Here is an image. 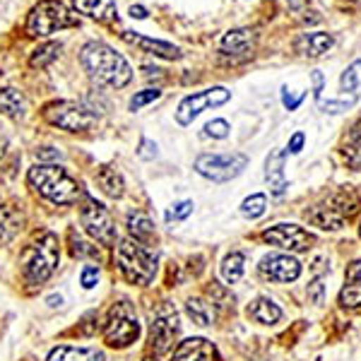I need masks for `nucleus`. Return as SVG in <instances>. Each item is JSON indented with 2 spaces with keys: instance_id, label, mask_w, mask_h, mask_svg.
Listing matches in <instances>:
<instances>
[{
  "instance_id": "1",
  "label": "nucleus",
  "mask_w": 361,
  "mask_h": 361,
  "mask_svg": "<svg viewBox=\"0 0 361 361\" xmlns=\"http://www.w3.org/2000/svg\"><path fill=\"white\" fill-rule=\"evenodd\" d=\"M80 58H82V66L90 73V78L97 80L99 85L121 90V87H126L133 80V70L126 58L102 42L85 44Z\"/></svg>"
},
{
  "instance_id": "2",
  "label": "nucleus",
  "mask_w": 361,
  "mask_h": 361,
  "mask_svg": "<svg viewBox=\"0 0 361 361\" xmlns=\"http://www.w3.org/2000/svg\"><path fill=\"white\" fill-rule=\"evenodd\" d=\"M29 185L39 195L51 200L54 205H73L82 195V185L78 183L63 166L37 164L29 169Z\"/></svg>"
},
{
  "instance_id": "3",
  "label": "nucleus",
  "mask_w": 361,
  "mask_h": 361,
  "mask_svg": "<svg viewBox=\"0 0 361 361\" xmlns=\"http://www.w3.org/2000/svg\"><path fill=\"white\" fill-rule=\"evenodd\" d=\"M114 258H116V265H118L121 275H123L130 284H149L154 279V272H157V253L149 246L145 243L135 241V238H121L118 246L114 250Z\"/></svg>"
},
{
  "instance_id": "4",
  "label": "nucleus",
  "mask_w": 361,
  "mask_h": 361,
  "mask_svg": "<svg viewBox=\"0 0 361 361\" xmlns=\"http://www.w3.org/2000/svg\"><path fill=\"white\" fill-rule=\"evenodd\" d=\"M58 260H61L58 236L46 231L34 243H29L22 253V275H25L27 284H32V287L44 284L56 272Z\"/></svg>"
},
{
  "instance_id": "5",
  "label": "nucleus",
  "mask_w": 361,
  "mask_h": 361,
  "mask_svg": "<svg viewBox=\"0 0 361 361\" xmlns=\"http://www.w3.org/2000/svg\"><path fill=\"white\" fill-rule=\"evenodd\" d=\"M75 25H78V17L70 13L63 3H58V0H42L39 5H34L27 17V32L32 37H49V34L58 32V29Z\"/></svg>"
},
{
  "instance_id": "6",
  "label": "nucleus",
  "mask_w": 361,
  "mask_h": 361,
  "mask_svg": "<svg viewBox=\"0 0 361 361\" xmlns=\"http://www.w3.org/2000/svg\"><path fill=\"white\" fill-rule=\"evenodd\" d=\"M137 337H140V323L135 311H133V306L128 301H121L109 313V320L104 325V342L109 347L123 349L130 347L133 342H137Z\"/></svg>"
},
{
  "instance_id": "7",
  "label": "nucleus",
  "mask_w": 361,
  "mask_h": 361,
  "mask_svg": "<svg viewBox=\"0 0 361 361\" xmlns=\"http://www.w3.org/2000/svg\"><path fill=\"white\" fill-rule=\"evenodd\" d=\"M46 121L68 133H87L97 126V114L78 102H56L46 106Z\"/></svg>"
},
{
  "instance_id": "8",
  "label": "nucleus",
  "mask_w": 361,
  "mask_h": 361,
  "mask_svg": "<svg viewBox=\"0 0 361 361\" xmlns=\"http://www.w3.org/2000/svg\"><path fill=\"white\" fill-rule=\"evenodd\" d=\"M248 166L246 154H200L195 159V171L214 183H226L236 178Z\"/></svg>"
},
{
  "instance_id": "9",
  "label": "nucleus",
  "mask_w": 361,
  "mask_h": 361,
  "mask_svg": "<svg viewBox=\"0 0 361 361\" xmlns=\"http://www.w3.org/2000/svg\"><path fill=\"white\" fill-rule=\"evenodd\" d=\"M80 222H82L85 231L94 238L102 246H114L116 241V226L111 219V212L97 202L94 197H85L82 209H80Z\"/></svg>"
},
{
  "instance_id": "10",
  "label": "nucleus",
  "mask_w": 361,
  "mask_h": 361,
  "mask_svg": "<svg viewBox=\"0 0 361 361\" xmlns=\"http://www.w3.org/2000/svg\"><path fill=\"white\" fill-rule=\"evenodd\" d=\"M231 99V92L226 87H212V90L197 92V94L185 97L176 109V121L180 126H190L193 121L209 106H222Z\"/></svg>"
},
{
  "instance_id": "11",
  "label": "nucleus",
  "mask_w": 361,
  "mask_h": 361,
  "mask_svg": "<svg viewBox=\"0 0 361 361\" xmlns=\"http://www.w3.org/2000/svg\"><path fill=\"white\" fill-rule=\"evenodd\" d=\"M263 241H267L270 246H277L282 250H292V253H301L308 250L311 243L316 241L306 229H301L299 224H275L263 234Z\"/></svg>"
},
{
  "instance_id": "12",
  "label": "nucleus",
  "mask_w": 361,
  "mask_h": 361,
  "mask_svg": "<svg viewBox=\"0 0 361 361\" xmlns=\"http://www.w3.org/2000/svg\"><path fill=\"white\" fill-rule=\"evenodd\" d=\"M258 270H260V275L265 279H270V282L284 284V282H294V279L301 275V263L287 253H270L260 260Z\"/></svg>"
},
{
  "instance_id": "13",
  "label": "nucleus",
  "mask_w": 361,
  "mask_h": 361,
  "mask_svg": "<svg viewBox=\"0 0 361 361\" xmlns=\"http://www.w3.org/2000/svg\"><path fill=\"white\" fill-rule=\"evenodd\" d=\"M178 328H180L178 316H176V311H171V308H169V311H161L159 316H154L152 328H149V340H152V347L157 354H164L173 347Z\"/></svg>"
},
{
  "instance_id": "14",
  "label": "nucleus",
  "mask_w": 361,
  "mask_h": 361,
  "mask_svg": "<svg viewBox=\"0 0 361 361\" xmlns=\"http://www.w3.org/2000/svg\"><path fill=\"white\" fill-rule=\"evenodd\" d=\"M214 359V345L205 337H188L178 342L176 352L171 361H212Z\"/></svg>"
},
{
  "instance_id": "15",
  "label": "nucleus",
  "mask_w": 361,
  "mask_h": 361,
  "mask_svg": "<svg viewBox=\"0 0 361 361\" xmlns=\"http://www.w3.org/2000/svg\"><path fill=\"white\" fill-rule=\"evenodd\" d=\"M265 178L272 188V195H284L287 190V178H284V152L279 149H272L267 154V161H265Z\"/></svg>"
},
{
  "instance_id": "16",
  "label": "nucleus",
  "mask_w": 361,
  "mask_h": 361,
  "mask_svg": "<svg viewBox=\"0 0 361 361\" xmlns=\"http://www.w3.org/2000/svg\"><path fill=\"white\" fill-rule=\"evenodd\" d=\"M126 42L140 46L142 51H149V54L159 56V58H169V61H176L180 58V49L169 42H159V39H147V37H140V34H133V32H126L123 34Z\"/></svg>"
},
{
  "instance_id": "17",
  "label": "nucleus",
  "mask_w": 361,
  "mask_h": 361,
  "mask_svg": "<svg viewBox=\"0 0 361 361\" xmlns=\"http://www.w3.org/2000/svg\"><path fill=\"white\" fill-rule=\"evenodd\" d=\"M340 306L345 308H359L361 306V263L349 265L347 270V282L340 292Z\"/></svg>"
},
{
  "instance_id": "18",
  "label": "nucleus",
  "mask_w": 361,
  "mask_h": 361,
  "mask_svg": "<svg viewBox=\"0 0 361 361\" xmlns=\"http://www.w3.org/2000/svg\"><path fill=\"white\" fill-rule=\"evenodd\" d=\"M335 39L330 37V34L325 32H316V34H301L299 42H296V49H299V54H304L308 58H318L323 54H328L330 49H333Z\"/></svg>"
},
{
  "instance_id": "19",
  "label": "nucleus",
  "mask_w": 361,
  "mask_h": 361,
  "mask_svg": "<svg viewBox=\"0 0 361 361\" xmlns=\"http://www.w3.org/2000/svg\"><path fill=\"white\" fill-rule=\"evenodd\" d=\"M46 361H104V352L94 347H56Z\"/></svg>"
},
{
  "instance_id": "20",
  "label": "nucleus",
  "mask_w": 361,
  "mask_h": 361,
  "mask_svg": "<svg viewBox=\"0 0 361 361\" xmlns=\"http://www.w3.org/2000/svg\"><path fill=\"white\" fill-rule=\"evenodd\" d=\"M73 3L82 15L94 17V20H99V22H109L116 17L114 0H73Z\"/></svg>"
},
{
  "instance_id": "21",
  "label": "nucleus",
  "mask_w": 361,
  "mask_h": 361,
  "mask_svg": "<svg viewBox=\"0 0 361 361\" xmlns=\"http://www.w3.org/2000/svg\"><path fill=\"white\" fill-rule=\"evenodd\" d=\"M250 46H253V32H250V29H231L222 39V51L229 56L248 54Z\"/></svg>"
},
{
  "instance_id": "22",
  "label": "nucleus",
  "mask_w": 361,
  "mask_h": 361,
  "mask_svg": "<svg viewBox=\"0 0 361 361\" xmlns=\"http://www.w3.org/2000/svg\"><path fill=\"white\" fill-rule=\"evenodd\" d=\"M128 231H130V238H135V241L145 243V246H152L154 243V224L149 217H145V214H128Z\"/></svg>"
},
{
  "instance_id": "23",
  "label": "nucleus",
  "mask_w": 361,
  "mask_h": 361,
  "mask_svg": "<svg viewBox=\"0 0 361 361\" xmlns=\"http://www.w3.org/2000/svg\"><path fill=\"white\" fill-rule=\"evenodd\" d=\"M248 316L253 320H258V323H263V325H272L282 318V308H279L272 299L260 296V299L253 301V306L248 308Z\"/></svg>"
},
{
  "instance_id": "24",
  "label": "nucleus",
  "mask_w": 361,
  "mask_h": 361,
  "mask_svg": "<svg viewBox=\"0 0 361 361\" xmlns=\"http://www.w3.org/2000/svg\"><path fill=\"white\" fill-rule=\"evenodd\" d=\"M308 219L316 226H320V229H330V231H337L345 226V214L337 212V207H318L313 212H308Z\"/></svg>"
},
{
  "instance_id": "25",
  "label": "nucleus",
  "mask_w": 361,
  "mask_h": 361,
  "mask_svg": "<svg viewBox=\"0 0 361 361\" xmlns=\"http://www.w3.org/2000/svg\"><path fill=\"white\" fill-rule=\"evenodd\" d=\"M97 183L109 197H121L123 195V178L121 173L111 166H102L97 171Z\"/></svg>"
},
{
  "instance_id": "26",
  "label": "nucleus",
  "mask_w": 361,
  "mask_h": 361,
  "mask_svg": "<svg viewBox=\"0 0 361 361\" xmlns=\"http://www.w3.org/2000/svg\"><path fill=\"white\" fill-rule=\"evenodd\" d=\"M25 109H27V102L17 90L0 92V114L3 116H8V118H22Z\"/></svg>"
},
{
  "instance_id": "27",
  "label": "nucleus",
  "mask_w": 361,
  "mask_h": 361,
  "mask_svg": "<svg viewBox=\"0 0 361 361\" xmlns=\"http://www.w3.org/2000/svg\"><path fill=\"white\" fill-rule=\"evenodd\" d=\"M20 222H22L20 214H17L10 205L0 207V246L10 243L17 236V231H20Z\"/></svg>"
},
{
  "instance_id": "28",
  "label": "nucleus",
  "mask_w": 361,
  "mask_h": 361,
  "mask_svg": "<svg viewBox=\"0 0 361 361\" xmlns=\"http://www.w3.org/2000/svg\"><path fill=\"white\" fill-rule=\"evenodd\" d=\"M345 159L352 169H361V118L352 126L345 142Z\"/></svg>"
},
{
  "instance_id": "29",
  "label": "nucleus",
  "mask_w": 361,
  "mask_h": 361,
  "mask_svg": "<svg viewBox=\"0 0 361 361\" xmlns=\"http://www.w3.org/2000/svg\"><path fill=\"white\" fill-rule=\"evenodd\" d=\"M340 90L345 92V99H359V90H361V61H354L340 78Z\"/></svg>"
},
{
  "instance_id": "30",
  "label": "nucleus",
  "mask_w": 361,
  "mask_h": 361,
  "mask_svg": "<svg viewBox=\"0 0 361 361\" xmlns=\"http://www.w3.org/2000/svg\"><path fill=\"white\" fill-rule=\"evenodd\" d=\"M185 311H188V316L193 318V323L197 325H212V320H214V308L212 304H207L205 299H190L188 304H185Z\"/></svg>"
},
{
  "instance_id": "31",
  "label": "nucleus",
  "mask_w": 361,
  "mask_h": 361,
  "mask_svg": "<svg viewBox=\"0 0 361 361\" xmlns=\"http://www.w3.org/2000/svg\"><path fill=\"white\" fill-rule=\"evenodd\" d=\"M63 46L56 44V42H49V44H42L37 51L32 54V58H29V63H32V68H46L51 66V63L56 61L58 54H61Z\"/></svg>"
},
{
  "instance_id": "32",
  "label": "nucleus",
  "mask_w": 361,
  "mask_h": 361,
  "mask_svg": "<svg viewBox=\"0 0 361 361\" xmlns=\"http://www.w3.org/2000/svg\"><path fill=\"white\" fill-rule=\"evenodd\" d=\"M243 263H246L243 253H231V255H226L224 263H222V277H224V282L236 284L238 279L243 277Z\"/></svg>"
},
{
  "instance_id": "33",
  "label": "nucleus",
  "mask_w": 361,
  "mask_h": 361,
  "mask_svg": "<svg viewBox=\"0 0 361 361\" xmlns=\"http://www.w3.org/2000/svg\"><path fill=\"white\" fill-rule=\"evenodd\" d=\"M265 209H267V197L263 193H255V195H250V197H246V200L241 202V214L246 219L263 217Z\"/></svg>"
},
{
  "instance_id": "34",
  "label": "nucleus",
  "mask_w": 361,
  "mask_h": 361,
  "mask_svg": "<svg viewBox=\"0 0 361 361\" xmlns=\"http://www.w3.org/2000/svg\"><path fill=\"white\" fill-rule=\"evenodd\" d=\"M354 99H328V102H318V106H320V111H325V114H342V111H347V109H352L354 106Z\"/></svg>"
},
{
  "instance_id": "35",
  "label": "nucleus",
  "mask_w": 361,
  "mask_h": 361,
  "mask_svg": "<svg viewBox=\"0 0 361 361\" xmlns=\"http://www.w3.org/2000/svg\"><path fill=\"white\" fill-rule=\"evenodd\" d=\"M161 97L159 90H145V92H137L135 97L130 99V111H140L142 106H147V104L157 102V99Z\"/></svg>"
},
{
  "instance_id": "36",
  "label": "nucleus",
  "mask_w": 361,
  "mask_h": 361,
  "mask_svg": "<svg viewBox=\"0 0 361 361\" xmlns=\"http://www.w3.org/2000/svg\"><path fill=\"white\" fill-rule=\"evenodd\" d=\"M229 123H226L224 118H214L209 121V123L205 126V135L207 137H214V140H224L226 135H229Z\"/></svg>"
},
{
  "instance_id": "37",
  "label": "nucleus",
  "mask_w": 361,
  "mask_h": 361,
  "mask_svg": "<svg viewBox=\"0 0 361 361\" xmlns=\"http://www.w3.org/2000/svg\"><path fill=\"white\" fill-rule=\"evenodd\" d=\"M190 212H193V202H190V200L176 202V205L166 212V222H178V219H185Z\"/></svg>"
},
{
  "instance_id": "38",
  "label": "nucleus",
  "mask_w": 361,
  "mask_h": 361,
  "mask_svg": "<svg viewBox=\"0 0 361 361\" xmlns=\"http://www.w3.org/2000/svg\"><path fill=\"white\" fill-rule=\"evenodd\" d=\"M99 282V270L94 265H85L82 272H80V284H82L85 289H94Z\"/></svg>"
},
{
  "instance_id": "39",
  "label": "nucleus",
  "mask_w": 361,
  "mask_h": 361,
  "mask_svg": "<svg viewBox=\"0 0 361 361\" xmlns=\"http://www.w3.org/2000/svg\"><path fill=\"white\" fill-rule=\"evenodd\" d=\"M73 253H75V255H80V258H85V255H90V258H94V260L102 258L99 248H97V246H92V243H85V241H75Z\"/></svg>"
},
{
  "instance_id": "40",
  "label": "nucleus",
  "mask_w": 361,
  "mask_h": 361,
  "mask_svg": "<svg viewBox=\"0 0 361 361\" xmlns=\"http://www.w3.org/2000/svg\"><path fill=\"white\" fill-rule=\"evenodd\" d=\"M140 159H154L157 157V142H152V140L142 137V142H140Z\"/></svg>"
},
{
  "instance_id": "41",
  "label": "nucleus",
  "mask_w": 361,
  "mask_h": 361,
  "mask_svg": "<svg viewBox=\"0 0 361 361\" xmlns=\"http://www.w3.org/2000/svg\"><path fill=\"white\" fill-rule=\"evenodd\" d=\"M304 97H306V94L292 97V94H289V90H287V87H284V90H282V102H284V106H287L289 111H294V109H299V104L304 102Z\"/></svg>"
},
{
  "instance_id": "42",
  "label": "nucleus",
  "mask_w": 361,
  "mask_h": 361,
  "mask_svg": "<svg viewBox=\"0 0 361 361\" xmlns=\"http://www.w3.org/2000/svg\"><path fill=\"white\" fill-rule=\"evenodd\" d=\"M304 142H306L304 133H294L292 140H289V145H287V152L299 154V152H301V147H304Z\"/></svg>"
},
{
  "instance_id": "43",
  "label": "nucleus",
  "mask_w": 361,
  "mask_h": 361,
  "mask_svg": "<svg viewBox=\"0 0 361 361\" xmlns=\"http://www.w3.org/2000/svg\"><path fill=\"white\" fill-rule=\"evenodd\" d=\"M308 299L313 301V304H323V282L316 279V282L311 284V289H308Z\"/></svg>"
},
{
  "instance_id": "44",
  "label": "nucleus",
  "mask_w": 361,
  "mask_h": 361,
  "mask_svg": "<svg viewBox=\"0 0 361 361\" xmlns=\"http://www.w3.org/2000/svg\"><path fill=\"white\" fill-rule=\"evenodd\" d=\"M313 94H316V99L320 102L323 99V85H325V80H323V73H318V70H313Z\"/></svg>"
},
{
  "instance_id": "45",
  "label": "nucleus",
  "mask_w": 361,
  "mask_h": 361,
  "mask_svg": "<svg viewBox=\"0 0 361 361\" xmlns=\"http://www.w3.org/2000/svg\"><path fill=\"white\" fill-rule=\"evenodd\" d=\"M308 3H311V0H287V5L294 10V13H299V10L308 8Z\"/></svg>"
},
{
  "instance_id": "46",
  "label": "nucleus",
  "mask_w": 361,
  "mask_h": 361,
  "mask_svg": "<svg viewBox=\"0 0 361 361\" xmlns=\"http://www.w3.org/2000/svg\"><path fill=\"white\" fill-rule=\"evenodd\" d=\"M130 17H135V20H145V17H147V10H145L142 5H133Z\"/></svg>"
},
{
  "instance_id": "47",
  "label": "nucleus",
  "mask_w": 361,
  "mask_h": 361,
  "mask_svg": "<svg viewBox=\"0 0 361 361\" xmlns=\"http://www.w3.org/2000/svg\"><path fill=\"white\" fill-rule=\"evenodd\" d=\"M39 157H42V159H56V157H61V152H56L54 147H46L39 152Z\"/></svg>"
},
{
  "instance_id": "48",
  "label": "nucleus",
  "mask_w": 361,
  "mask_h": 361,
  "mask_svg": "<svg viewBox=\"0 0 361 361\" xmlns=\"http://www.w3.org/2000/svg\"><path fill=\"white\" fill-rule=\"evenodd\" d=\"M63 296H49V306H61Z\"/></svg>"
},
{
  "instance_id": "49",
  "label": "nucleus",
  "mask_w": 361,
  "mask_h": 361,
  "mask_svg": "<svg viewBox=\"0 0 361 361\" xmlns=\"http://www.w3.org/2000/svg\"><path fill=\"white\" fill-rule=\"evenodd\" d=\"M3 149H5V140H0V157H3Z\"/></svg>"
},
{
  "instance_id": "50",
  "label": "nucleus",
  "mask_w": 361,
  "mask_h": 361,
  "mask_svg": "<svg viewBox=\"0 0 361 361\" xmlns=\"http://www.w3.org/2000/svg\"><path fill=\"white\" fill-rule=\"evenodd\" d=\"M145 361H157V359H145Z\"/></svg>"
},
{
  "instance_id": "51",
  "label": "nucleus",
  "mask_w": 361,
  "mask_h": 361,
  "mask_svg": "<svg viewBox=\"0 0 361 361\" xmlns=\"http://www.w3.org/2000/svg\"><path fill=\"white\" fill-rule=\"evenodd\" d=\"M359 234H361V229H359Z\"/></svg>"
}]
</instances>
